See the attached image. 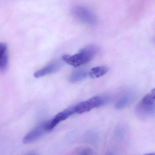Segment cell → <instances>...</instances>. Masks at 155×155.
<instances>
[{
    "mask_svg": "<svg viewBox=\"0 0 155 155\" xmlns=\"http://www.w3.org/2000/svg\"><path fill=\"white\" fill-rule=\"evenodd\" d=\"M99 48L94 45H87L74 55L63 56V61L74 67H78L90 62L98 53Z\"/></svg>",
    "mask_w": 155,
    "mask_h": 155,
    "instance_id": "cell-1",
    "label": "cell"
},
{
    "mask_svg": "<svg viewBox=\"0 0 155 155\" xmlns=\"http://www.w3.org/2000/svg\"><path fill=\"white\" fill-rule=\"evenodd\" d=\"M112 97L108 95L94 96L84 102H81L74 106L76 113L83 114L89 112L94 108L101 107L109 103Z\"/></svg>",
    "mask_w": 155,
    "mask_h": 155,
    "instance_id": "cell-2",
    "label": "cell"
},
{
    "mask_svg": "<svg viewBox=\"0 0 155 155\" xmlns=\"http://www.w3.org/2000/svg\"><path fill=\"white\" fill-rule=\"evenodd\" d=\"M72 15L83 23L89 25H95L97 22L96 15L92 11L82 5H76L72 9Z\"/></svg>",
    "mask_w": 155,
    "mask_h": 155,
    "instance_id": "cell-3",
    "label": "cell"
},
{
    "mask_svg": "<svg viewBox=\"0 0 155 155\" xmlns=\"http://www.w3.org/2000/svg\"><path fill=\"white\" fill-rule=\"evenodd\" d=\"M136 112L143 116L153 115L155 113V100L149 93L143 98L137 104Z\"/></svg>",
    "mask_w": 155,
    "mask_h": 155,
    "instance_id": "cell-4",
    "label": "cell"
},
{
    "mask_svg": "<svg viewBox=\"0 0 155 155\" xmlns=\"http://www.w3.org/2000/svg\"><path fill=\"white\" fill-rule=\"evenodd\" d=\"M75 113V108L74 106L70 107L64 111L57 114L51 120L46 121L45 128L47 132L53 130L55 126L62 121L66 120L74 114Z\"/></svg>",
    "mask_w": 155,
    "mask_h": 155,
    "instance_id": "cell-5",
    "label": "cell"
},
{
    "mask_svg": "<svg viewBox=\"0 0 155 155\" xmlns=\"http://www.w3.org/2000/svg\"><path fill=\"white\" fill-rule=\"evenodd\" d=\"M46 121L42 122L24 137L23 143L24 144L31 143L39 140L47 133L45 124Z\"/></svg>",
    "mask_w": 155,
    "mask_h": 155,
    "instance_id": "cell-6",
    "label": "cell"
},
{
    "mask_svg": "<svg viewBox=\"0 0 155 155\" xmlns=\"http://www.w3.org/2000/svg\"><path fill=\"white\" fill-rule=\"evenodd\" d=\"M61 63L59 61H55L46 66L45 67L38 70L35 73V77L40 78L47 75L53 73L58 71L61 66Z\"/></svg>",
    "mask_w": 155,
    "mask_h": 155,
    "instance_id": "cell-7",
    "label": "cell"
},
{
    "mask_svg": "<svg viewBox=\"0 0 155 155\" xmlns=\"http://www.w3.org/2000/svg\"><path fill=\"white\" fill-rule=\"evenodd\" d=\"M8 64L7 46L6 44L0 42V72L6 70Z\"/></svg>",
    "mask_w": 155,
    "mask_h": 155,
    "instance_id": "cell-8",
    "label": "cell"
},
{
    "mask_svg": "<svg viewBox=\"0 0 155 155\" xmlns=\"http://www.w3.org/2000/svg\"><path fill=\"white\" fill-rule=\"evenodd\" d=\"M134 98V95L130 93H127L121 96L116 103L115 107L117 110L123 109L127 106Z\"/></svg>",
    "mask_w": 155,
    "mask_h": 155,
    "instance_id": "cell-9",
    "label": "cell"
},
{
    "mask_svg": "<svg viewBox=\"0 0 155 155\" xmlns=\"http://www.w3.org/2000/svg\"><path fill=\"white\" fill-rule=\"evenodd\" d=\"M88 76V72L85 69H78L73 72L70 76V80L71 83H75L83 81Z\"/></svg>",
    "mask_w": 155,
    "mask_h": 155,
    "instance_id": "cell-10",
    "label": "cell"
},
{
    "mask_svg": "<svg viewBox=\"0 0 155 155\" xmlns=\"http://www.w3.org/2000/svg\"><path fill=\"white\" fill-rule=\"evenodd\" d=\"M108 71V67L107 66H97L92 68L88 72V76L92 78H99L105 75Z\"/></svg>",
    "mask_w": 155,
    "mask_h": 155,
    "instance_id": "cell-11",
    "label": "cell"
},
{
    "mask_svg": "<svg viewBox=\"0 0 155 155\" xmlns=\"http://www.w3.org/2000/svg\"><path fill=\"white\" fill-rule=\"evenodd\" d=\"M81 155H92L93 154V151L89 148H85L80 150L79 151Z\"/></svg>",
    "mask_w": 155,
    "mask_h": 155,
    "instance_id": "cell-12",
    "label": "cell"
},
{
    "mask_svg": "<svg viewBox=\"0 0 155 155\" xmlns=\"http://www.w3.org/2000/svg\"></svg>",
    "mask_w": 155,
    "mask_h": 155,
    "instance_id": "cell-13",
    "label": "cell"
}]
</instances>
